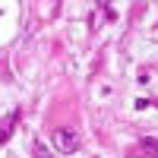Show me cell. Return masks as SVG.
<instances>
[{"mask_svg":"<svg viewBox=\"0 0 158 158\" xmlns=\"http://www.w3.org/2000/svg\"><path fill=\"white\" fill-rule=\"evenodd\" d=\"M54 146L60 149V152H76L79 149V136L73 133V130H57V133H54Z\"/></svg>","mask_w":158,"mask_h":158,"instance_id":"6da1fadb","label":"cell"},{"mask_svg":"<svg viewBox=\"0 0 158 158\" xmlns=\"http://www.w3.org/2000/svg\"><path fill=\"white\" fill-rule=\"evenodd\" d=\"M16 120H19V111H13V114L6 117V123H0V142L10 139V133H13V127H16Z\"/></svg>","mask_w":158,"mask_h":158,"instance_id":"7a4b0ae2","label":"cell"},{"mask_svg":"<svg viewBox=\"0 0 158 158\" xmlns=\"http://www.w3.org/2000/svg\"><path fill=\"white\" fill-rule=\"evenodd\" d=\"M32 152H35V158H54V155H51V152L44 149V142H38V139L32 142Z\"/></svg>","mask_w":158,"mask_h":158,"instance_id":"3957f363","label":"cell"},{"mask_svg":"<svg viewBox=\"0 0 158 158\" xmlns=\"http://www.w3.org/2000/svg\"><path fill=\"white\" fill-rule=\"evenodd\" d=\"M142 149H146L149 155H158V139H152V136H146V139H142Z\"/></svg>","mask_w":158,"mask_h":158,"instance_id":"277c9868","label":"cell"}]
</instances>
